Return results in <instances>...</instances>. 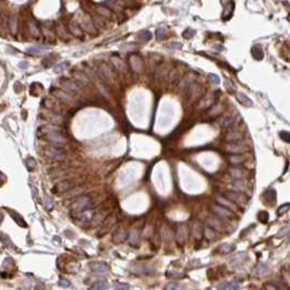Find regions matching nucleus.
Masks as SVG:
<instances>
[{
	"label": "nucleus",
	"instance_id": "obj_35",
	"mask_svg": "<svg viewBox=\"0 0 290 290\" xmlns=\"http://www.w3.org/2000/svg\"><path fill=\"white\" fill-rule=\"evenodd\" d=\"M226 87L229 92H234L236 91V87L233 86V84L231 83L230 81H226Z\"/></svg>",
	"mask_w": 290,
	"mask_h": 290
},
{
	"label": "nucleus",
	"instance_id": "obj_5",
	"mask_svg": "<svg viewBox=\"0 0 290 290\" xmlns=\"http://www.w3.org/2000/svg\"><path fill=\"white\" fill-rule=\"evenodd\" d=\"M226 198L228 199V200H230L231 202H236L237 204H245V202H247V198L244 196V194H242L241 192H228V193H226Z\"/></svg>",
	"mask_w": 290,
	"mask_h": 290
},
{
	"label": "nucleus",
	"instance_id": "obj_17",
	"mask_svg": "<svg viewBox=\"0 0 290 290\" xmlns=\"http://www.w3.org/2000/svg\"><path fill=\"white\" fill-rule=\"evenodd\" d=\"M111 62H112V65H114V67L116 68V69H118V70H123L125 69V63L122 62V61L120 60V59L118 58V57H116V56H114V57H111Z\"/></svg>",
	"mask_w": 290,
	"mask_h": 290
},
{
	"label": "nucleus",
	"instance_id": "obj_32",
	"mask_svg": "<svg viewBox=\"0 0 290 290\" xmlns=\"http://www.w3.org/2000/svg\"><path fill=\"white\" fill-rule=\"evenodd\" d=\"M228 150H229V152H233V153H240V152H242V148H241L240 146L229 145V146H228Z\"/></svg>",
	"mask_w": 290,
	"mask_h": 290
},
{
	"label": "nucleus",
	"instance_id": "obj_2",
	"mask_svg": "<svg viewBox=\"0 0 290 290\" xmlns=\"http://www.w3.org/2000/svg\"><path fill=\"white\" fill-rule=\"evenodd\" d=\"M59 84L67 91L68 93H71V94H75V93H79L80 91L83 88L80 82L74 81V80L68 79V77H60L59 79Z\"/></svg>",
	"mask_w": 290,
	"mask_h": 290
},
{
	"label": "nucleus",
	"instance_id": "obj_29",
	"mask_svg": "<svg viewBox=\"0 0 290 290\" xmlns=\"http://www.w3.org/2000/svg\"><path fill=\"white\" fill-rule=\"evenodd\" d=\"M25 165L28 168V170H33L35 168V166H36V163H35V160L33 158H27L25 160Z\"/></svg>",
	"mask_w": 290,
	"mask_h": 290
},
{
	"label": "nucleus",
	"instance_id": "obj_39",
	"mask_svg": "<svg viewBox=\"0 0 290 290\" xmlns=\"http://www.w3.org/2000/svg\"><path fill=\"white\" fill-rule=\"evenodd\" d=\"M128 288H129V286H128V285H125V284H117L116 285L117 290H123V289H128Z\"/></svg>",
	"mask_w": 290,
	"mask_h": 290
},
{
	"label": "nucleus",
	"instance_id": "obj_40",
	"mask_svg": "<svg viewBox=\"0 0 290 290\" xmlns=\"http://www.w3.org/2000/svg\"><path fill=\"white\" fill-rule=\"evenodd\" d=\"M164 33H165V30H164L163 27L158 28V30H157V37H158V38H161V37L164 36Z\"/></svg>",
	"mask_w": 290,
	"mask_h": 290
},
{
	"label": "nucleus",
	"instance_id": "obj_21",
	"mask_svg": "<svg viewBox=\"0 0 290 290\" xmlns=\"http://www.w3.org/2000/svg\"><path fill=\"white\" fill-rule=\"evenodd\" d=\"M138 38H139V41H141V42H147L152 38V35H150V33L148 32V31H142V32L138 35Z\"/></svg>",
	"mask_w": 290,
	"mask_h": 290
},
{
	"label": "nucleus",
	"instance_id": "obj_6",
	"mask_svg": "<svg viewBox=\"0 0 290 290\" xmlns=\"http://www.w3.org/2000/svg\"><path fill=\"white\" fill-rule=\"evenodd\" d=\"M99 68H101V73H103V75L105 77H107V79L115 80L117 77V73H116V71H115L114 67L109 66L108 63H101Z\"/></svg>",
	"mask_w": 290,
	"mask_h": 290
},
{
	"label": "nucleus",
	"instance_id": "obj_24",
	"mask_svg": "<svg viewBox=\"0 0 290 290\" xmlns=\"http://www.w3.org/2000/svg\"><path fill=\"white\" fill-rule=\"evenodd\" d=\"M230 174H231V176L233 177V178H237V179H240L241 177L243 176V171L240 168H231V169H230Z\"/></svg>",
	"mask_w": 290,
	"mask_h": 290
},
{
	"label": "nucleus",
	"instance_id": "obj_37",
	"mask_svg": "<svg viewBox=\"0 0 290 290\" xmlns=\"http://www.w3.org/2000/svg\"><path fill=\"white\" fill-rule=\"evenodd\" d=\"M230 161H231V163H233V164L241 163V161H242V158H241L240 156H232L231 158H230Z\"/></svg>",
	"mask_w": 290,
	"mask_h": 290
},
{
	"label": "nucleus",
	"instance_id": "obj_36",
	"mask_svg": "<svg viewBox=\"0 0 290 290\" xmlns=\"http://www.w3.org/2000/svg\"><path fill=\"white\" fill-rule=\"evenodd\" d=\"M59 286L63 287V288H67V287L70 286V283L67 279H60L59 280Z\"/></svg>",
	"mask_w": 290,
	"mask_h": 290
},
{
	"label": "nucleus",
	"instance_id": "obj_42",
	"mask_svg": "<svg viewBox=\"0 0 290 290\" xmlns=\"http://www.w3.org/2000/svg\"><path fill=\"white\" fill-rule=\"evenodd\" d=\"M3 219V215H2V213L0 212V223H1V220Z\"/></svg>",
	"mask_w": 290,
	"mask_h": 290
},
{
	"label": "nucleus",
	"instance_id": "obj_11",
	"mask_svg": "<svg viewBox=\"0 0 290 290\" xmlns=\"http://www.w3.org/2000/svg\"><path fill=\"white\" fill-rule=\"evenodd\" d=\"M74 76H75V81L80 82L82 85H84V84L87 83V82L90 81V77H88V75L86 74L85 72L75 71L74 72Z\"/></svg>",
	"mask_w": 290,
	"mask_h": 290
},
{
	"label": "nucleus",
	"instance_id": "obj_41",
	"mask_svg": "<svg viewBox=\"0 0 290 290\" xmlns=\"http://www.w3.org/2000/svg\"><path fill=\"white\" fill-rule=\"evenodd\" d=\"M289 207H290V205H289V204H286V205H284V206H283V207H280V209H278V213H279V214H283V213H285V211H286V209H288Z\"/></svg>",
	"mask_w": 290,
	"mask_h": 290
},
{
	"label": "nucleus",
	"instance_id": "obj_14",
	"mask_svg": "<svg viewBox=\"0 0 290 290\" xmlns=\"http://www.w3.org/2000/svg\"><path fill=\"white\" fill-rule=\"evenodd\" d=\"M69 188H70L69 181H62V182H60L58 185H56V188L54 189V191L57 192V193H61V192L67 191Z\"/></svg>",
	"mask_w": 290,
	"mask_h": 290
},
{
	"label": "nucleus",
	"instance_id": "obj_4",
	"mask_svg": "<svg viewBox=\"0 0 290 290\" xmlns=\"http://www.w3.org/2000/svg\"><path fill=\"white\" fill-rule=\"evenodd\" d=\"M50 94L54 95V96L56 97L57 99H59L61 103L69 104L70 101H72V96H71V95H69V93L65 92V91L60 90V88H56V87L50 88Z\"/></svg>",
	"mask_w": 290,
	"mask_h": 290
},
{
	"label": "nucleus",
	"instance_id": "obj_9",
	"mask_svg": "<svg viewBox=\"0 0 290 290\" xmlns=\"http://www.w3.org/2000/svg\"><path fill=\"white\" fill-rule=\"evenodd\" d=\"M94 10L98 13L101 17H111V11L109 10L108 8L104 6H101V4H97L95 6Z\"/></svg>",
	"mask_w": 290,
	"mask_h": 290
},
{
	"label": "nucleus",
	"instance_id": "obj_30",
	"mask_svg": "<svg viewBox=\"0 0 290 290\" xmlns=\"http://www.w3.org/2000/svg\"><path fill=\"white\" fill-rule=\"evenodd\" d=\"M231 249H232L231 245L228 244V243H226V244H223V245H221L220 249H219V250H220L221 253H229V252L231 251Z\"/></svg>",
	"mask_w": 290,
	"mask_h": 290
},
{
	"label": "nucleus",
	"instance_id": "obj_34",
	"mask_svg": "<svg viewBox=\"0 0 290 290\" xmlns=\"http://www.w3.org/2000/svg\"><path fill=\"white\" fill-rule=\"evenodd\" d=\"M167 290H180V287L177 283H172L167 286Z\"/></svg>",
	"mask_w": 290,
	"mask_h": 290
},
{
	"label": "nucleus",
	"instance_id": "obj_1",
	"mask_svg": "<svg viewBox=\"0 0 290 290\" xmlns=\"http://www.w3.org/2000/svg\"><path fill=\"white\" fill-rule=\"evenodd\" d=\"M41 132L43 133V135H45L46 138H47L48 141H50V142L54 143V144L63 145L67 142L66 136L60 132V129L55 125H43V127L41 128Z\"/></svg>",
	"mask_w": 290,
	"mask_h": 290
},
{
	"label": "nucleus",
	"instance_id": "obj_25",
	"mask_svg": "<svg viewBox=\"0 0 290 290\" xmlns=\"http://www.w3.org/2000/svg\"><path fill=\"white\" fill-rule=\"evenodd\" d=\"M93 269H94L96 273H104V272L107 269V266L105 264H95L93 265Z\"/></svg>",
	"mask_w": 290,
	"mask_h": 290
},
{
	"label": "nucleus",
	"instance_id": "obj_15",
	"mask_svg": "<svg viewBox=\"0 0 290 290\" xmlns=\"http://www.w3.org/2000/svg\"><path fill=\"white\" fill-rule=\"evenodd\" d=\"M237 98H238V101H240L242 105L244 106H251L252 105V101L249 98V97H247V95L242 94V93H239L238 95H237Z\"/></svg>",
	"mask_w": 290,
	"mask_h": 290
},
{
	"label": "nucleus",
	"instance_id": "obj_16",
	"mask_svg": "<svg viewBox=\"0 0 290 290\" xmlns=\"http://www.w3.org/2000/svg\"><path fill=\"white\" fill-rule=\"evenodd\" d=\"M49 48L48 47H44V46H33V47H30L27 49V52L30 54H42V52H46Z\"/></svg>",
	"mask_w": 290,
	"mask_h": 290
},
{
	"label": "nucleus",
	"instance_id": "obj_31",
	"mask_svg": "<svg viewBox=\"0 0 290 290\" xmlns=\"http://www.w3.org/2000/svg\"><path fill=\"white\" fill-rule=\"evenodd\" d=\"M280 138L284 141H286V142H290V132H287V131L280 132Z\"/></svg>",
	"mask_w": 290,
	"mask_h": 290
},
{
	"label": "nucleus",
	"instance_id": "obj_12",
	"mask_svg": "<svg viewBox=\"0 0 290 290\" xmlns=\"http://www.w3.org/2000/svg\"><path fill=\"white\" fill-rule=\"evenodd\" d=\"M69 30L73 35H75V36H82V33H83L82 32V28L79 26V24H76L73 21H71L69 23Z\"/></svg>",
	"mask_w": 290,
	"mask_h": 290
},
{
	"label": "nucleus",
	"instance_id": "obj_18",
	"mask_svg": "<svg viewBox=\"0 0 290 290\" xmlns=\"http://www.w3.org/2000/svg\"><path fill=\"white\" fill-rule=\"evenodd\" d=\"M219 290H239V285L237 283H227V284H224L221 286L218 287Z\"/></svg>",
	"mask_w": 290,
	"mask_h": 290
},
{
	"label": "nucleus",
	"instance_id": "obj_13",
	"mask_svg": "<svg viewBox=\"0 0 290 290\" xmlns=\"http://www.w3.org/2000/svg\"><path fill=\"white\" fill-rule=\"evenodd\" d=\"M9 28H10L11 33L15 34L17 30V15H12L9 20Z\"/></svg>",
	"mask_w": 290,
	"mask_h": 290
},
{
	"label": "nucleus",
	"instance_id": "obj_7",
	"mask_svg": "<svg viewBox=\"0 0 290 290\" xmlns=\"http://www.w3.org/2000/svg\"><path fill=\"white\" fill-rule=\"evenodd\" d=\"M213 209H214V212H215V213L219 216V217H221V218H226V217H230V216H232V212L230 211V209H226V207L221 206V205H219V204L214 205Z\"/></svg>",
	"mask_w": 290,
	"mask_h": 290
},
{
	"label": "nucleus",
	"instance_id": "obj_23",
	"mask_svg": "<svg viewBox=\"0 0 290 290\" xmlns=\"http://www.w3.org/2000/svg\"><path fill=\"white\" fill-rule=\"evenodd\" d=\"M209 224L212 226V228H214V229L216 230H219L221 228V224H220V220H218V219L216 218H209Z\"/></svg>",
	"mask_w": 290,
	"mask_h": 290
},
{
	"label": "nucleus",
	"instance_id": "obj_26",
	"mask_svg": "<svg viewBox=\"0 0 290 290\" xmlns=\"http://www.w3.org/2000/svg\"><path fill=\"white\" fill-rule=\"evenodd\" d=\"M204 236H205V238H207L209 240H212V239H214V237H215V232H214L211 228H205Z\"/></svg>",
	"mask_w": 290,
	"mask_h": 290
},
{
	"label": "nucleus",
	"instance_id": "obj_38",
	"mask_svg": "<svg viewBox=\"0 0 290 290\" xmlns=\"http://www.w3.org/2000/svg\"><path fill=\"white\" fill-rule=\"evenodd\" d=\"M209 79H211V81L214 82L215 84H218V83H219V77L217 76V75H215V74H209Z\"/></svg>",
	"mask_w": 290,
	"mask_h": 290
},
{
	"label": "nucleus",
	"instance_id": "obj_33",
	"mask_svg": "<svg viewBox=\"0 0 290 290\" xmlns=\"http://www.w3.org/2000/svg\"><path fill=\"white\" fill-rule=\"evenodd\" d=\"M232 125H233V121H232L231 119L226 118L221 121V125H224V127H231Z\"/></svg>",
	"mask_w": 290,
	"mask_h": 290
},
{
	"label": "nucleus",
	"instance_id": "obj_8",
	"mask_svg": "<svg viewBox=\"0 0 290 290\" xmlns=\"http://www.w3.org/2000/svg\"><path fill=\"white\" fill-rule=\"evenodd\" d=\"M217 202L219 203V205H221V206L230 209V211H236L237 209L236 205L232 204L231 201L228 200L227 198H217Z\"/></svg>",
	"mask_w": 290,
	"mask_h": 290
},
{
	"label": "nucleus",
	"instance_id": "obj_20",
	"mask_svg": "<svg viewBox=\"0 0 290 290\" xmlns=\"http://www.w3.org/2000/svg\"><path fill=\"white\" fill-rule=\"evenodd\" d=\"M253 56H254V58L258 59V60L263 59V57H264V52H263L262 48H261L260 46H255V47L253 48Z\"/></svg>",
	"mask_w": 290,
	"mask_h": 290
},
{
	"label": "nucleus",
	"instance_id": "obj_3",
	"mask_svg": "<svg viewBox=\"0 0 290 290\" xmlns=\"http://www.w3.org/2000/svg\"><path fill=\"white\" fill-rule=\"evenodd\" d=\"M44 153L48 158L54 159V160H63L67 156V154L62 148L56 147V146H47L44 150Z\"/></svg>",
	"mask_w": 290,
	"mask_h": 290
},
{
	"label": "nucleus",
	"instance_id": "obj_22",
	"mask_svg": "<svg viewBox=\"0 0 290 290\" xmlns=\"http://www.w3.org/2000/svg\"><path fill=\"white\" fill-rule=\"evenodd\" d=\"M84 26H85V30L87 31L88 33H94L95 31H96V28H95V24L92 20H88L87 22L86 21L84 22Z\"/></svg>",
	"mask_w": 290,
	"mask_h": 290
},
{
	"label": "nucleus",
	"instance_id": "obj_10",
	"mask_svg": "<svg viewBox=\"0 0 290 290\" xmlns=\"http://www.w3.org/2000/svg\"><path fill=\"white\" fill-rule=\"evenodd\" d=\"M232 189H233L236 192H241V193H245V192H248L247 184L241 180L234 181V182L232 183Z\"/></svg>",
	"mask_w": 290,
	"mask_h": 290
},
{
	"label": "nucleus",
	"instance_id": "obj_28",
	"mask_svg": "<svg viewBox=\"0 0 290 290\" xmlns=\"http://www.w3.org/2000/svg\"><path fill=\"white\" fill-rule=\"evenodd\" d=\"M94 289L95 290H107L108 289V285L104 282H98L94 285Z\"/></svg>",
	"mask_w": 290,
	"mask_h": 290
},
{
	"label": "nucleus",
	"instance_id": "obj_27",
	"mask_svg": "<svg viewBox=\"0 0 290 290\" xmlns=\"http://www.w3.org/2000/svg\"><path fill=\"white\" fill-rule=\"evenodd\" d=\"M68 67H69V62H61L60 65H58V66L55 67V72L59 73V72L63 71L65 69H67Z\"/></svg>",
	"mask_w": 290,
	"mask_h": 290
},
{
	"label": "nucleus",
	"instance_id": "obj_19",
	"mask_svg": "<svg viewBox=\"0 0 290 290\" xmlns=\"http://www.w3.org/2000/svg\"><path fill=\"white\" fill-rule=\"evenodd\" d=\"M28 28H30V32L32 35H34V36H39V34H41V32H39V28L37 27V25L34 23V22H28Z\"/></svg>",
	"mask_w": 290,
	"mask_h": 290
},
{
	"label": "nucleus",
	"instance_id": "obj_43",
	"mask_svg": "<svg viewBox=\"0 0 290 290\" xmlns=\"http://www.w3.org/2000/svg\"><path fill=\"white\" fill-rule=\"evenodd\" d=\"M267 289L268 290H276L275 288H273V287H271V286H267Z\"/></svg>",
	"mask_w": 290,
	"mask_h": 290
}]
</instances>
